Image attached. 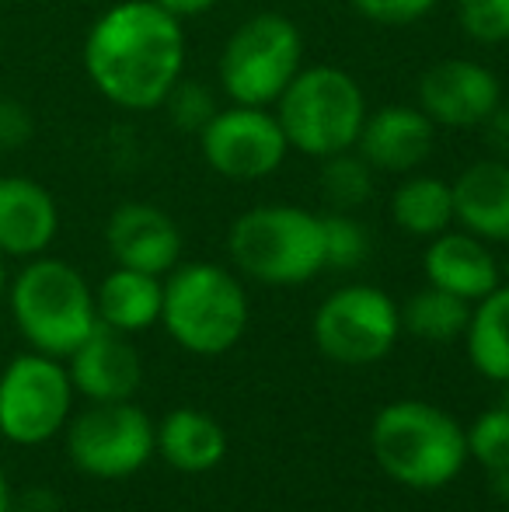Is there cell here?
Instances as JSON below:
<instances>
[{
	"mask_svg": "<svg viewBox=\"0 0 509 512\" xmlns=\"http://www.w3.org/2000/svg\"><path fill=\"white\" fill-rule=\"evenodd\" d=\"M84 74L95 91L126 112L161 108L185 77L182 21L154 0H123L91 25Z\"/></svg>",
	"mask_w": 509,
	"mask_h": 512,
	"instance_id": "cell-1",
	"label": "cell"
},
{
	"mask_svg": "<svg viewBox=\"0 0 509 512\" xmlns=\"http://www.w3.org/2000/svg\"><path fill=\"white\" fill-rule=\"evenodd\" d=\"M370 450L391 481L412 492H436L468 464V432L450 411L405 398L377 411Z\"/></svg>",
	"mask_w": 509,
	"mask_h": 512,
	"instance_id": "cell-2",
	"label": "cell"
},
{
	"mask_svg": "<svg viewBox=\"0 0 509 512\" xmlns=\"http://www.w3.org/2000/svg\"><path fill=\"white\" fill-rule=\"evenodd\" d=\"M7 307L35 352L67 359L98 328L95 290L63 258H28L7 283Z\"/></svg>",
	"mask_w": 509,
	"mask_h": 512,
	"instance_id": "cell-3",
	"label": "cell"
},
{
	"mask_svg": "<svg viewBox=\"0 0 509 512\" xmlns=\"http://www.w3.org/2000/svg\"><path fill=\"white\" fill-rule=\"evenodd\" d=\"M161 324L185 352L224 356L248 328L245 286L224 265H175L164 279Z\"/></svg>",
	"mask_w": 509,
	"mask_h": 512,
	"instance_id": "cell-4",
	"label": "cell"
},
{
	"mask_svg": "<svg viewBox=\"0 0 509 512\" xmlns=\"http://www.w3.org/2000/svg\"><path fill=\"white\" fill-rule=\"evenodd\" d=\"M367 95L360 81L332 63L300 67L276 102V119L290 150L325 161L342 150H356L367 122Z\"/></svg>",
	"mask_w": 509,
	"mask_h": 512,
	"instance_id": "cell-5",
	"label": "cell"
},
{
	"mask_svg": "<svg viewBox=\"0 0 509 512\" xmlns=\"http://www.w3.org/2000/svg\"><path fill=\"white\" fill-rule=\"evenodd\" d=\"M231 262L265 286H304L325 269L321 216L304 206H252L231 223Z\"/></svg>",
	"mask_w": 509,
	"mask_h": 512,
	"instance_id": "cell-6",
	"label": "cell"
},
{
	"mask_svg": "<svg viewBox=\"0 0 509 512\" xmlns=\"http://www.w3.org/2000/svg\"><path fill=\"white\" fill-rule=\"evenodd\" d=\"M304 67V35L286 14H252L220 49L217 81L234 105L269 108Z\"/></svg>",
	"mask_w": 509,
	"mask_h": 512,
	"instance_id": "cell-7",
	"label": "cell"
},
{
	"mask_svg": "<svg viewBox=\"0 0 509 512\" xmlns=\"http://www.w3.org/2000/svg\"><path fill=\"white\" fill-rule=\"evenodd\" d=\"M67 363L46 352H21L0 370V436L14 446H42L74 415Z\"/></svg>",
	"mask_w": 509,
	"mask_h": 512,
	"instance_id": "cell-8",
	"label": "cell"
},
{
	"mask_svg": "<svg viewBox=\"0 0 509 512\" xmlns=\"http://www.w3.org/2000/svg\"><path fill=\"white\" fill-rule=\"evenodd\" d=\"M63 432L70 464L98 481L133 478L157 453V425L133 401H91Z\"/></svg>",
	"mask_w": 509,
	"mask_h": 512,
	"instance_id": "cell-9",
	"label": "cell"
},
{
	"mask_svg": "<svg viewBox=\"0 0 509 512\" xmlns=\"http://www.w3.org/2000/svg\"><path fill=\"white\" fill-rule=\"evenodd\" d=\"M314 345L332 363L370 366L381 363L401 335V307L384 290L367 283L328 293L314 310Z\"/></svg>",
	"mask_w": 509,
	"mask_h": 512,
	"instance_id": "cell-10",
	"label": "cell"
},
{
	"mask_svg": "<svg viewBox=\"0 0 509 512\" xmlns=\"http://www.w3.org/2000/svg\"><path fill=\"white\" fill-rule=\"evenodd\" d=\"M203 161L227 182H262L283 168L290 143L276 112L258 105L217 108L199 133Z\"/></svg>",
	"mask_w": 509,
	"mask_h": 512,
	"instance_id": "cell-11",
	"label": "cell"
},
{
	"mask_svg": "<svg viewBox=\"0 0 509 512\" xmlns=\"http://www.w3.org/2000/svg\"><path fill=\"white\" fill-rule=\"evenodd\" d=\"M415 98L436 129H482L503 102V84L485 63L440 60L419 77Z\"/></svg>",
	"mask_w": 509,
	"mask_h": 512,
	"instance_id": "cell-12",
	"label": "cell"
},
{
	"mask_svg": "<svg viewBox=\"0 0 509 512\" xmlns=\"http://www.w3.org/2000/svg\"><path fill=\"white\" fill-rule=\"evenodd\" d=\"M105 248L123 269L168 276L182 258V230L161 206L123 203L105 223Z\"/></svg>",
	"mask_w": 509,
	"mask_h": 512,
	"instance_id": "cell-13",
	"label": "cell"
},
{
	"mask_svg": "<svg viewBox=\"0 0 509 512\" xmlns=\"http://www.w3.org/2000/svg\"><path fill=\"white\" fill-rule=\"evenodd\" d=\"M436 126L419 105H384L367 112L356 154L384 175H412L433 157Z\"/></svg>",
	"mask_w": 509,
	"mask_h": 512,
	"instance_id": "cell-14",
	"label": "cell"
},
{
	"mask_svg": "<svg viewBox=\"0 0 509 512\" xmlns=\"http://www.w3.org/2000/svg\"><path fill=\"white\" fill-rule=\"evenodd\" d=\"M70 384L88 401H133L143 380V363L129 335L98 324L67 359Z\"/></svg>",
	"mask_w": 509,
	"mask_h": 512,
	"instance_id": "cell-15",
	"label": "cell"
},
{
	"mask_svg": "<svg viewBox=\"0 0 509 512\" xmlns=\"http://www.w3.org/2000/svg\"><path fill=\"white\" fill-rule=\"evenodd\" d=\"M60 234V206L53 192L25 175L0 178V255L39 258Z\"/></svg>",
	"mask_w": 509,
	"mask_h": 512,
	"instance_id": "cell-16",
	"label": "cell"
},
{
	"mask_svg": "<svg viewBox=\"0 0 509 512\" xmlns=\"http://www.w3.org/2000/svg\"><path fill=\"white\" fill-rule=\"evenodd\" d=\"M422 272H426L429 286L454 293V297L478 304L482 297H489L499 283L496 255L489 251V244L482 237L468 234V230H443L440 237H433L422 255Z\"/></svg>",
	"mask_w": 509,
	"mask_h": 512,
	"instance_id": "cell-17",
	"label": "cell"
},
{
	"mask_svg": "<svg viewBox=\"0 0 509 512\" xmlns=\"http://www.w3.org/2000/svg\"><path fill=\"white\" fill-rule=\"evenodd\" d=\"M457 227L485 244H509V161L485 157L450 182Z\"/></svg>",
	"mask_w": 509,
	"mask_h": 512,
	"instance_id": "cell-18",
	"label": "cell"
},
{
	"mask_svg": "<svg viewBox=\"0 0 509 512\" xmlns=\"http://www.w3.org/2000/svg\"><path fill=\"white\" fill-rule=\"evenodd\" d=\"M157 453L182 474H206L227 457V432L199 408H175L157 425Z\"/></svg>",
	"mask_w": 509,
	"mask_h": 512,
	"instance_id": "cell-19",
	"label": "cell"
},
{
	"mask_svg": "<svg viewBox=\"0 0 509 512\" xmlns=\"http://www.w3.org/2000/svg\"><path fill=\"white\" fill-rule=\"evenodd\" d=\"M161 304H164L161 276L123 269V265H116L95 290L98 324H109V328L123 331V335L147 331L150 324L161 321Z\"/></svg>",
	"mask_w": 509,
	"mask_h": 512,
	"instance_id": "cell-20",
	"label": "cell"
},
{
	"mask_svg": "<svg viewBox=\"0 0 509 512\" xmlns=\"http://www.w3.org/2000/svg\"><path fill=\"white\" fill-rule=\"evenodd\" d=\"M391 220L412 237H440L457 223L454 216V189L450 182L436 175H412L401 178V185L391 192Z\"/></svg>",
	"mask_w": 509,
	"mask_h": 512,
	"instance_id": "cell-21",
	"label": "cell"
},
{
	"mask_svg": "<svg viewBox=\"0 0 509 512\" xmlns=\"http://www.w3.org/2000/svg\"><path fill=\"white\" fill-rule=\"evenodd\" d=\"M468 359L485 380L509 384V283H499L489 297L471 304V321L464 331Z\"/></svg>",
	"mask_w": 509,
	"mask_h": 512,
	"instance_id": "cell-22",
	"label": "cell"
},
{
	"mask_svg": "<svg viewBox=\"0 0 509 512\" xmlns=\"http://www.w3.org/2000/svg\"><path fill=\"white\" fill-rule=\"evenodd\" d=\"M471 321V304L440 286H422L419 293L405 300L401 307V328L422 342H454L464 338Z\"/></svg>",
	"mask_w": 509,
	"mask_h": 512,
	"instance_id": "cell-23",
	"label": "cell"
},
{
	"mask_svg": "<svg viewBox=\"0 0 509 512\" xmlns=\"http://www.w3.org/2000/svg\"><path fill=\"white\" fill-rule=\"evenodd\" d=\"M321 192H325L335 209L353 213V209H360L374 196V168L356 150H342L335 157H325L321 161Z\"/></svg>",
	"mask_w": 509,
	"mask_h": 512,
	"instance_id": "cell-24",
	"label": "cell"
},
{
	"mask_svg": "<svg viewBox=\"0 0 509 512\" xmlns=\"http://www.w3.org/2000/svg\"><path fill=\"white\" fill-rule=\"evenodd\" d=\"M325 237V269H360L370 258V230L346 209L321 216Z\"/></svg>",
	"mask_w": 509,
	"mask_h": 512,
	"instance_id": "cell-25",
	"label": "cell"
},
{
	"mask_svg": "<svg viewBox=\"0 0 509 512\" xmlns=\"http://www.w3.org/2000/svg\"><path fill=\"white\" fill-rule=\"evenodd\" d=\"M468 432V457H475L489 474L509 467V411L503 405L482 411L471 422Z\"/></svg>",
	"mask_w": 509,
	"mask_h": 512,
	"instance_id": "cell-26",
	"label": "cell"
},
{
	"mask_svg": "<svg viewBox=\"0 0 509 512\" xmlns=\"http://www.w3.org/2000/svg\"><path fill=\"white\" fill-rule=\"evenodd\" d=\"M161 108L168 112L171 126L182 129V133H196V136L203 133L206 122L217 115V102H213V95L206 91V84L189 81V77H182V81L168 91Z\"/></svg>",
	"mask_w": 509,
	"mask_h": 512,
	"instance_id": "cell-27",
	"label": "cell"
},
{
	"mask_svg": "<svg viewBox=\"0 0 509 512\" xmlns=\"http://www.w3.org/2000/svg\"><path fill=\"white\" fill-rule=\"evenodd\" d=\"M457 21L478 46L509 42V0H457Z\"/></svg>",
	"mask_w": 509,
	"mask_h": 512,
	"instance_id": "cell-28",
	"label": "cell"
},
{
	"mask_svg": "<svg viewBox=\"0 0 509 512\" xmlns=\"http://www.w3.org/2000/svg\"><path fill=\"white\" fill-rule=\"evenodd\" d=\"M356 14L374 25H415L436 7V0H349Z\"/></svg>",
	"mask_w": 509,
	"mask_h": 512,
	"instance_id": "cell-29",
	"label": "cell"
},
{
	"mask_svg": "<svg viewBox=\"0 0 509 512\" xmlns=\"http://www.w3.org/2000/svg\"><path fill=\"white\" fill-rule=\"evenodd\" d=\"M35 133L32 112L21 102L0 98V150H21Z\"/></svg>",
	"mask_w": 509,
	"mask_h": 512,
	"instance_id": "cell-30",
	"label": "cell"
},
{
	"mask_svg": "<svg viewBox=\"0 0 509 512\" xmlns=\"http://www.w3.org/2000/svg\"><path fill=\"white\" fill-rule=\"evenodd\" d=\"M482 136L496 157L509 161V102H499L496 112L482 122Z\"/></svg>",
	"mask_w": 509,
	"mask_h": 512,
	"instance_id": "cell-31",
	"label": "cell"
},
{
	"mask_svg": "<svg viewBox=\"0 0 509 512\" xmlns=\"http://www.w3.org/2000/svg\"><path fill=\"white\" fill-rule=\"evenodd\" d=\"M14 512H60V499L49 488H28L25 495H14Z\"/></svg>",
	"mask_w": 509,
	"mask_h": 512,
	"instance_id": "cell-32",
	"label": "cell"
},
{
	"mask_svg": "<svg viewBox=\"0 0 509 512\" xmlns=\"http://www.w3.org/2000/svg\"><path fill=\"white\" fill-rule=\"evenodd\" d=\"M154 4L164 7L168 14H175L178 21H185V18H199V14L213 11L220 0H154Z\"/></svg>",
	"mask_w": 509,
	"mask_h": 512,
	"instance_id": "cell-33",
	"label": "cell"
},
{
	"mask_svg": "<svg viewBox=\"0 0 509 512\" xmlns=\"http://www.w3.org/2000/svg\"><path fill=\"white\" fill-rule=\"evenodd\" d=\"M492 492H496V499L503 502V506H509V467L492 474Z\"/></svg>",
	"mask_w": 509,
	"mask_h": 512,
	"instance_id": "cell-34",
	"label": "cell"
},
{
	"mask_svg": "<svg viewBox=\"0 0 509 512\" xmlns=\"http://www.w3.org/2000/svg\"><path fill=\"white\" fill-rule=\"evenodd\" d=\"M0 512H14V488L7 481V471L0 467Z\"/></svg>",
	"mask_w": 509,
	"mask_h": 512,
	"instance_id": "cell-35",
	"label": "cell"
},
{
	"mask_svg": "<svg viewBox=\"0 0 509 512\" xmlns=\"http://www.w3.org/2000/svg\"><path fill=\"white\" fill-rule=\"evenodd\" d=\"M7 283H11V279H7V265H4V255H0V300L7 297Z\"/></svg>",
	"mask_w": 509,
	"mask_h": 512,
	"instance_id": "cell-36",
	"label": "cell"
},
{
	"mask_svg": "<svg viewBox=\"0 0 509 512\" xmlns=\"http://www.w3.org/2000/svg\"><path fill=\"white\" fill-rule=\"evenodd\" d=\"M499 405L509 411V384H503V398H499Z\"/></svg>",
	"mask_w": 509,
	"mask_h": 512,
	"instance_id": "cell-37",
	"label": "cell"
},
{
	"mask_svg": "<svg viewBox=\"0 0 509 512\" xmlns=\"http://www.w3.org/2000/svg\"><path fill=\"white\" fill-rule=\"evenodd\" d=\"M506 276H509V258H506Z\"/></svg>",
	"mask_w": 509,
	"mask_h": 512,
	"instance_id": "cell-38",
	"label": "cell"
}]
</instances>
